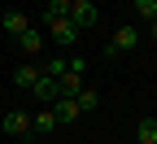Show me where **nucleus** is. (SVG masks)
Here are the masks:
<instances>
[{"mask_svg":"<svg viewBox=\"0 0 157 144\" xmlns=\"http://www.w3.org/2000/svg\"><path fill=\"white\" fill-rule=\"evenodd\" d=\"M0 127H5V135H13V140H26V135H35V118L22 114V109H9Z\"/></svg>","mask_w":157,"mask_h":144,"instance_id":"nucleus-1","label":"nucleus"},{"mask_svg":"<svg viewBox=\"0 0 157 144\" xmlns=\"http://www.w3.org/2000/svg\"><path fill=\"white\" fill-rule=\"evenodd\" d=\"M31 96L39 100V105H57V100H61V83H57L52 74H39L31 83Z\"/></svg>","mask_w":157,"mask_h":144,"instance_id":"nucleus-2","label":"nucleus"},{"mask_svg":"<svg viewBox=\"0 0 157 144\" xmlns=\"http://www.w3.org/2000/svg\"><path fill=\"white\" fill-rule=\"evenodd\" d=\"M135 48H140V31H135V26H118V31H113V39H109V48H105V53L113 57V53H135Z\"/></svg>","mask_w":157,"mask_h":144,"instance_id":"nucleus-3","label":"nucleus"},{"mask_svg":"<svg viewBox=\"0 0 157 144\" xmlns=\"http://www.w3.org/2000/svg\"><path fill=\"white\" fill-rule=\"evenodd\" d=\"M70 22L78 31H83V26H96V22H101V9H96L92 0H74V5H70Z\"/></svg>","mask_w":157,"mask_h":144,"instance_id":"nucleus-4","label":"nucleus"},{"mask_svg":"<svg viewBox=\"0 0 157 144\" xmlns=\"http://www.w3.org/2000/svg\"><path fill=\"white\" fill-rule=\"evenodd\" d=\"M44 26L52 31L57 44H74V39H78V26L70 22V13H66V18H44Z\"/></svg>","mask_w":157,"mask_h":144,"instance_id":"nucleus-5","label":"nucleus"},{"mask_svg":"<svg viewBox=\"0 0 157 144\" xmlns=\"http://www.w3.org/2000/svg\"><path fill=\"white\" fill-rule=\"evenodd\" d=\"M57 127H61V122H57V109L44 105V109L35 114V135H48V131H57Z\"/></svg>","mask_w":157,"mask_h":144,"instance_id":"nucleus-6","label":"nucleus"},{"mask_svg":"<svg viewBox=\"0 0 157 144\" xmlns=\"http://www.w3.org/2000/svg\"><path fill=\"white\" fill-rule=\"evenodd\" d=\"M17 44H22V53H39V48H44V31H35V26H26L22 35H17Z\"/></svg>","mask_w":157,"mask_h":144,"instance_id":"nucleus-7","label":"nucleus"},{"mask_svg":"<svg viewBox=\"0 0 157 144\" xmlns=\"http://www.w3.org/2000/svg\"><path fill=\"white\" fill-rule=\"evenodd\" d=\"M39 74H44V70H39V66H31V61H26V66H17V70H13V88H26V92H31V83H35Z\"/></svg>","mask_w":157,"mask_h":144,"instance_id":"nucleus-8","label":"nucleus"},{"mask_svg":"<svg viewBox=\"0 0 157 144\" xmlns=\"http://www.w3.org/2000/svg\"><path fill=\"white\" fill-rule=\"evenodd\" d=\"M52 109H57V122H74L78 114H83V109H78V100H74V96H61V100H57Z\"/></svg>","mask_w":157,"mask_h":144,"instance_id":"nucleus-9","label":"nucleus"},{"mask_svg":"<svg viewBox=\"0 0 157 144\" xmlns=\"http://www.w3.org/2000/svg\"><path fill=\"white\" fill-rule=\"evenodd\" d=\"M135 135H140V144H157V118H140V122H135Z\"/></svg>","mask_w":157,"mask_h":144,"instance_id":"nucleus-10","label":"nucleus"},{"mask_svg":"<svg viewBox=\"0 0 157 144\" xmlns=\"http://www.w3.org/2000/svg\"><path fill=\"white\" fill-rule=\"evenodd\" d=\"M0 22H5V31H9V35H22V31L31 26V22H26V13H17V9H9Z\"/></svg>","mask_w":157,"mask_h":144,"instance_id":"nucleus-11","label":"nucleus"},{"mask_svg":"<svg viewBox=\"0 0 157 144\" xmlns=\"http://www.w3.org/2000/svg\"><path fill=\"white\" fill-rule=\"evenodd\" d=\"M74 100H78V109H83V114H92L96 105H101V92H96V88H83V92L74 96Z\"/></svg>","mask_w":157,"mask_h":144,"instance_id":"nucleus-12","label":"nucleus"},{"mask_svg":"<svg viewBox=\"0 0 157 144\" xmlns=\"http://www.w3.org/2000/svg\"><path fill=\"white\" fill-rule=\"evenodd\" d=\"M131 9H135V18L153 22V18H157V0H131Z\"/></svg>","mask_w":157,"mask_h":144,"instance_id":"nucleus-13","label":"nucleus"},{"mask_svg":"<svg viewBox=\"0 0 157 144\" xmlns=\"http://www.w3.org/2000/svg\"><path fill=\"white\" fill-rule=\"evenodd\" d=\"M70 5H74V0H48L44 18H66V13H70Z\"/></svg>","mask_w":157,"mask_h":144,"instance_id":"nucleus-14","label":"nucleus"},{"mask_svg":"<svg viewBox=\"0 0 157 144\" xmlns=\"http://www.w3.org/2000/svg\"><path fill=\"white\" fill-rule=\"evenodd\" d=\"M66 70H70V61H66V57H57V61H48V66H44V74H52V79H61Z\"/></svg>","mask_w":157,"mask_h":144,"instance_id":"nucleus-15","label":"nucleus"},{"mask_svg":"<svg viewBox=\"0 0 157 144\" xmlns=\"http://www.w3.org/2000/svg\"><path fill=\"white\" fill-rule=\"evenodd\" d=\"M148 39H153V44H157V18H153V22H148Z\"/></svg>","mask_w":157,"mask_h":144,"instance_id":"nucleus-16","label":"nucleus"}]
</instances>
